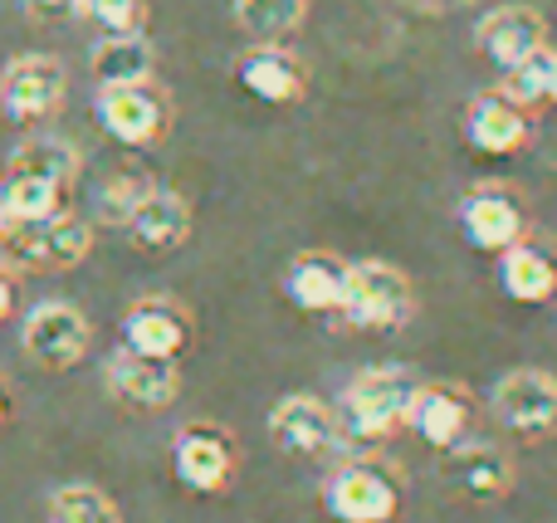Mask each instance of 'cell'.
I'll return each instance as SVG.
<instances>
[{
	"label": "cell",
	"instance_id": "3957f363",
	"mask_svg": "<svg viewBox=\"0 0 557 523\" xmlns=\"http://www.w3.org/2000/svg\"><path fill=\"white\" fill-rule=\"evenodd\" d=\"M401 505H406L401 470L376 456L347 460L323 485V509L337 523H392V519H401Z\"/></svg>",
	"mask_w": 557,
	"mask_h": 523
},
{
	"label": "cell",
	"instance_id": "5b68a950",
	"mask_svg": "<svg viewBox=\"0 0 557 523\" xmlns=\"http://www.w3.org/2000/svg\"><path fill=\"white\" fill-rule=\"evenodd\" d=\"M455 225H460L465 245L480 254H504L529 235V211H523L519 191L504 182H480L460 196L455 206Z\"/></svg>",
	"mask_w": 557,
	"mask_h": 523
},
{
	"label": "cell",
	"instance_id": "603a6c76",
	"mask_svg": "<svg viewBox=\"0 0 557 523\" xmlns=\"http://www.w3.org/2000/svg\"><path fill=\"white\" fill-rule=\"evenodd\" d=\"M5 172L39 176V182H54V186H64L69 191L74 176H78V147L64 142V137H54V133H35V137H25V142L10 152Z\"/></svg>",
	"mask_w": 557,
	"mask_h": 523
},
{
	"label": "cell",
	"instance_id": "7a4b0ae2",
	"mask_svg": "<svg viewBox=\"0 0 557 523\" xmlns=\"http://www.w3.org/2000/svg\"><path fill=\"white\" fill-rule=\"evenodd\" d=\"M94 117L103 123V133L113 142L133 147V152H147V147H162L166 133L176 123V103L157 78H143V84H108L94 88Z\"/></svg>",
	"mask_w": 557,
	"mask_h": 523
},
{
	"label": "cell",
	"instance_id": "f546056e",
	"mask_svg": "<svg viewBox=\"0 0 557 523\" xmlns=\"http://www.w3.org/2000/svg\"><path fill=\"white\" fill-rule=\"evenodd\" d=\"M25 20L35 25H69V20H84V0H20Z\"/></svg>",
	"mask_w": 557,
	"mask_h": 523
},
{
	"label": "cell",
	"instance_id": "4316f807",
	"mask_svg": "<svg viewBox=\"0 0 557 523\" xmlns=\"http://www.w3.org/2000/svg\"><path fill=\"white\" fill-rule=\"evenodd\" d=\"M49 523H123V514L98 485H59L49 495Z\"/></svg>",
	"mask_w": 557,
	"mask_h": 523
},
{
	"label": "cell",
	"instance_id": "30bf717a",
	"mask_svg": "<svg viewBox=\"0 0 557 523\" xmlns=\"http://www.w3.org/2000/svg\"><path fill=\"white\" fill-rule=\"evenodd\" d=\"M69 98V69L54 54H15L0 69V113L15 123H39Z\"/></svg>",
	"mask_w": 557,
	"mask_h": 523
},
{
	"label": "cell",
	"instance_id": "d4e9b609",
	"mask_svg": "<svg viewBox=\"0 0 557 523\" xmlns=\"http://www.w3.org/2000/svg\"><path fill=\"white\" fill-rule=\"evenodd\" d=\"M0 201H5L10 225H35V221H49V215L64 211V186L39 182V176L5 172L0 176Z\"/></svg>",
	"mask_w": 557,
	"mask_h": 523
},
{
	"label": "cell",
	"instance_id": "5bb4252c",
	"mask_svg": "<svg viewBox=\"0 0 557 523\" xmlns=\"http://www.w3.org/2000/svg\"><path fill=\"white\" fill-rule=\"evenodd\" d=\"M235 84L274 108H294L308 94V64L288 45H250L235 59Z\"/></svg>",
	"mask_w": 557,
	"mask_h": 523
},
{
	"label": "cell",
	"instance_id": "7c38bea8",
	"mask_svg": "<svg viewBox=\"0 0 557 523\" xmlns=\"http://www.w3.org/2000/svg\"><path fill=\"white\" fill-rule=\"evenodd\" d=\"M474 416H480V407L460 382H421L411 411H406V431L416 440H425L431 450H450L460 440H470Z\"/></svg>",
	"mask_w": 557,
	"mask_h": 523
},
{
	"label": "cell",
	"instance_id": "2e32d148",
	"mask_svg": "<svg viewBox=\"0 0 557 523\" xmlns=\"http://www.w3.org/2000/svg\"><path fill=\"white\" fill-rule=\"evenodd\" d=\"M529 137H533V113L513 103L504 88L470 98V108H465V142H470L474 152L513 157L529 147Z\"/></svg>",
	"mask_w": 557,
	"mask_h": 523
},
{
	"label": "cell",
	"instance_id": "8fae6325",
	"mask_svg": "<svg viewBox=\"0 0 557 523\" xmlns=\"http://www.w3.org/2000/svg\"><path fill=\"white\" fill-rule=\"evenodd\" d=\"M441 485L465 505H499L513 489V456L494 440H460L441 450Z\"/></svg>",
	"mask_w": 557,
	"mask_h": 523
},
{
	"label": "cell",
	"instance_id": "cb8c5ba5",
	"mask_svg": "<svg viewBox=\"0 0 557 523\" xmlns=\"http://www.w3.org/2000/svg\"><path fill=\"white\" fill-rule=\"evenodd\" d=\"M308 20V0H235V25L255 45H284Z\"/></svg>",
	"mask_w": 557,
	"mask_h": 523
},
{
	"label": "cell",
	"instance_id": "e0dca14e",
	"mask_svg": "<svg viewBox=\"0 0 557 523\" xmlns=\"http://www.w3.org/2000/svg\"><path fill=\"white\" fill-rule=\"evenodd\" d=\"M543 39H548V20H543L533 5H499L474 25V45H480V54L490 59L494 69L523 64L529 54L548 49Z\"/></svg>",
	"mask_w": 557,
	"mask_h": 523
},
{
	"label": "cell",
	"instance_id": "4dcf8cb0",
	"mask_svg": "<svg viewBox=\"0 0 557 523\" xmlns=\"http://www.w3.org/2000/svg\"><path fill=\"white\" fill-rule=\"evenodd\" d=\"M15 299H20V289H15V274H10V264H0V323L15 313Z\"/></svg>",
	"mask_w": 557,
	"mask_h": 523
},
{
	"label": "cell",
	"instance_id": "1f68e13d",
	"mask_svg": "<svg viewBox=\"0 0 557 523\" xmlns=\"http://www.w3.org/2000/svg\"><path fill=\"white\" fill-rule=\"evenodd\" d=\"M10 416H15V401H10V387H5V382H0V426H5Z\"/></svg>",
	"mask_w": 557,
	"mask_h": 523
},
{
	"label": "cell",
	"instance_id": "6da1fadb",
	"mask_svg": "<svg viewBox=\"0 0 557 523\" xmlns=\"http://www.w3.org/2000/svg\"><path fill=\"white\" fill-rule=\"evenodd\" d=\"M416 377L411 368H367L347 382L343 407H337V431L352 440H386L396 431H406V411L416 401Z\"/></svg>",
	"mask_w": 557,
	"mask_h": 523
},
{
	"label": "cell",
	"instance_id": "484cf974",
	"mask_svg": "<svg viewBox=\"0 0 557 523\" xmlns=\"http://www.w3.org/2000/svg\"><path fill=\"white\" fill-rule=\"evenodd\" d=\"M553 78H557V54L553 49H539V54H529L523 64L504 69V94L513 98L519 108H529V113H539L543 103H553Z\"/></svg>",
	"mask_w": 557,
	"mask_h": 523
},
{
	"label": "cell",
	"instance_id": "d6986e66",
	"mask_svg": "<svg viewBox=\"0 0 557 523\" xmlns=\"http://www.w3.org/2000/svg\"><path fill=\"white\" fill-rule=\"evenodd\" d=\"M347 274L352 264L333 250H304L288 260L284 270V294L294 309L304 313H343V299H347Z\"/></svg>",
	"mask_w": 557,
	"mask_h": 523
},
{
	"label": "cell",
	"instance_id": "9a60e30c",
	"mask_svg": "<svg viewBox=\"0 0 557 523\" xmlns=\"http://www.w3.org/2000/svg\"><path fill=\"white\" fill-rule=\"evenodd\" d=\"M270 440L294 460H323L337 450L343 431H337V411H327L318 397H284L270 411Z\"/></svg>",
	"mask_w": 557,
	"mask_h": 523
},
{
	"label": "cell",
	"instance_id": "f1b7e54d",
	"mask_svg": "<svg viewBox=\"0 0 557 523\" xmlns=\"http://www.w3.org/2000/svg\"><path fill=\"white\" fill-rule=\"evenodd\" d=\"M147 10H152V0H84V20L98 25L103 35H137V29H147Z\"/></svg>",
	"mask_w": 557,
	"mask_h": 523
},
{
	"label": "cell",
	"instance_id": "d6a6232c",
	"mask_svg": "<svg viewBox=\"0 0 557 523\" xmlns=\"http://www.w3.org/2000/svg\"><path fill=\"white\" fill-rule=\"evenodd\" d=\"M10 235V221H5V201H0V240Z\"/></svg>",
	"mask_w": 557,
	"mask_h": 523
},
{
	"label": "cell",
	"instance_id": "277c9868",
	"mask_svg": "<svg viewBox=\"0 0 557 523\" xmlns=\"http://www.w3.org/2000/svg\"><path fill=\"white\" fill-rule=\"evenodd\" d=\"M416 313V289L396 264L386 260H362L347 274V299L343 319L357 333H392Z\"/></svg>",
	"mask_w": 557,
	"mask_h": 523
},
{
	"label": "cell",
	"instance_id": "9c48e42d",
	"mask_svg": "<svg viewBox=\"0 0 557 523\" xmlns=\"http://www.w3.org/2000/svg\"><path fill=\"white\" fill-rule=\"evenodd\" d=\"M172 470L191 495H225L235 470H240L235 436L225 426H215V421H191L172 440Z\"/></svg>",
	"mask_w": 557,
	"mask_h": 523
},
{
	"label": "cell",
	"instance_id": "ffe728a7",
	"mask_svg": "<svg viewBox=\"0 0 557 523\" xmlns=\"http://www.w3.org/2000/svg\"><path fill=\"white\" fill-rule=\"evenodd\" d=\"M123 231L143 254H172L191 240V201L172 186H152L137 201V211L127 215Z\"/></svg>",
	"mask_w": 557,
	"mask_h": 523
},
{
	"label": "cell",
	"instance_id": "836d02e7",
	"mask_svg": "<svg viewBox=\"0 0 557 523\" xmlns=\"http://www.w3.org/2000/svg\"><path fill=\"white\" fill-rule=\"evenodd\" d=\"M553 103H557V78H553Z\"/></svg>",
	"mask_w": 557,
	"mask_h": 523
},
{
	"label": "cell",
	"instance_id": "4fadbf2b",
	"mask_svg": "<svg viewBox=\"0 0 557 523\" xmlns=\"http://www.w3.org/2000/svg\"><path fill=\"white\" fill-rule=\"evenodd\" d=\"M191 333H196L191 313L176 299H166V294H147V299H137L133 309L123 313V348L143 352V358L176 362L191 348Z\"/></svg>",
	"mask_w": 557,
	"mask_h": 523
},
{
	"label": "cell",
	"instance_id": "52a82bcc",
	"mask_svg": "<svg viewBox=\"0 0 557 523\" xmlns=\"http://www.w3.org/2000/svg\"><path fill=\"white\" fill-rule=\"evenodd\" d=\"M88 343H94V328H88L84 309L64 299L35 303L20 323V348H25L29 362H39L45 372H69L88 358Z\"/></svg>",
	"mask_w": 557,
	"mask_h": 523
},
{
	"label": "cell",
	"instance_id": "8992f818",
	"mask_svg": "<svg viewBox=\"0 0 557 523\" xmlns=\"http://www.w3.org/2000/svg\"><path fill=\"white\" fill-rule=\"evenodd\" d=\"M490 411L509 436L519 440H553L557 436V377L539 368H519L509 377L494 382L490 391Z\"/></svg>",
	"mask_w": 557,
	"mask_h": 523
},
{
	"label": "cell",
	"instance_id": "44dd1931",
	"mask_svg": "<svg viewBox=\"0 0 557 523\" xmlns=\"http://www.w3.org/2000/svg\"><path fill=\"white\" fill-rule=\"evenodd\" d=\"M499 289L513 303H553L557 299V250L523 235L499 254Z\"/></svg>",
	"mask_w": 557,
	"mask_h": 523
},
{
	"label": "cell",
	"instance_id": "ac0fdd59",
	"mask_svg": "<svg viewBox=\"0 0 557 523\" xmlns=\"http://www.w3.org/2000/svg\"><path fill=\"white\" fill-rule=\"evenodd\" d=\"M108 391L133 411H162L182 397V372L166 358H143V352H117L108 362Z\"/></svg>",
	"mask_w": 557,
	"mask_h": 523
},
{
	"label": "cell",
	"instance_id": "83f0119b",
	"mask_svg": "<svg viewBox=\"0 0 557 523\" xmlns=\"http://www.w3.org/2000/svg\"><path fill=\"white\" fill-rule=\"evenodd\" d=\"M152 191V182H147L143 172H117L103 182V191H98V215H103L108 225H127V215L137 211V201Z\"/></svg>",
	"mask_w": 557,
	"mask_h": 523
},
{
	"label": "cell",
	"instance_id": "ba28073f",
	"mask_svg": "<svg viewBox=\"0 0 557 523\" xmlns=\"http://www.w3.org/2000/svg\"><path fill=\"white\" fill-rule=\"evenodd\" d=\"M0 245H5V254L20 264V270L59 274V270H74V264L88 260V250H94V225L69 215V211H59V215L35 221V225H10V235Z\"/></svg>",
	"mask_w": 557,
	"mask_h": 523
},
{
	"label": "cell",
	"instance_id": "7402d4cb",
	"mask_svg": "<svg viewBox=\"0 0 557 523\" xmlns=\"http://www.w3.org/2000/svg\"><path fill=\"white\" fill-rule=\"evenodd\" d=\"M88 74H94L98 88L157 78V49L147 39V29H137V35H103L88 49Z\"/></svg>",
	"mask_w": 557,
	"mask_h": 523
}]
</instances>
